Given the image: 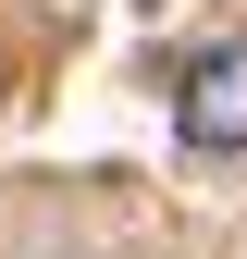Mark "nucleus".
Segmentation results:
<instances>
[{
    "instance_id": "obj_1",
    "label": "nucleus",
    "mask_w": 247,
    "mask_h": 259,
    "mask_svg": "<svg viewBox=\"0 0 247 259\" xmlns=\"http://www.w3.org/2000/svg\"><path fill=\"white\" fill-rule=\"evenodd\" d=\"M173 136L198 148V160H235V148H247V37H223V50L185 62V87H173Z\"/></svg>"
}]
</instances>
